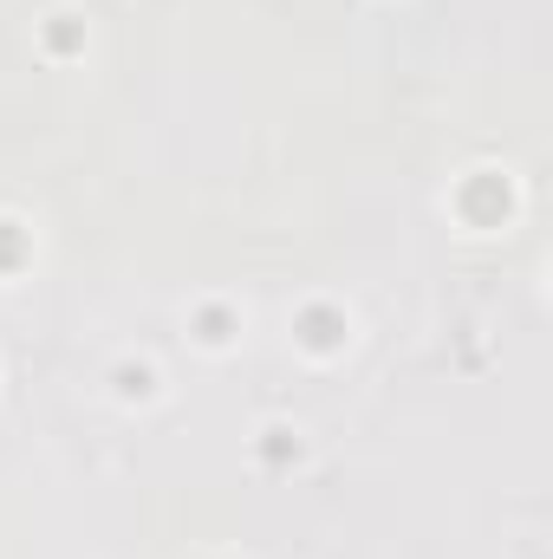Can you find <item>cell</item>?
Masks as SVG:
<instances>
[{
  "label": "cell",
  "mask_w": 553,
  "mask_h": 559,
  "mask_svg": "<svg viewBox=\"0 0 553 559\" xmlns=\"http://www.w3.org/2000/svg\"><path fill=\"white\" fill-rule=\"evenodd\" d=\"M293 345H299L306 358H339V352L352 345V319H345L332 299H313V306L293 312Z\"/></svg>",
  "instance_id": "6da1fadb"
},
{
  "label": "cell",
  "mask_w": 553,
  "mask_h": 559,
  "mask_svg": "<svg viewBox=\"0 0 553 559\" xmlns=\"http://www.w3.org/2000/svg\"><path fill=\"white\" fill-rule=\"evenodd\" d=\"M189 332H196V345L228 352V345L242 338V312H235V306H222V299H202V306L189 312Z\"/></svg>",
  "instance_id": "7a4b0ae2"
},
{
  "label": "cell",
  "mask_w": 553,
  "mask_h": 559,
  "mask_svg": "<svg viewBox=\"0 0 553 559\" xmlns=\"http://www.w3.org/2000/svg\"><path fill=\"white\" fill-rule=\"evenodd\" d=\"M255 455H261L268 468H286V462H299V455H306V442H299V429H286V423H268V429L255 436Z\"/></svg>",
  "instance_id": "3957f363"
},
{
  "label": "cell",
  "mask_w": 553,
  "mask_h": 559,
  "mask_svg": "<svg viewBox=\"0 0 553 559\" xmlns=\"http://www.w3.org/2000/svg\"><path fill=\"white\" fill-rule=\"evenodd\" d=\"M111 384H118V397H125V404H150V397H156V365L125 358V365L111 371Z\"/></svg>",
  "instance_id": "277c9868"
},
{
  "label": "cell",
  "mask_w": 553,
  "mask_h": 559,
  "mask_svg": "<svg viewBox=\"0 0 553 559\" xmlns=\"http://www.w3.org/2000/svg\"><path fill=\"white\" fill-rule=\"evenodd\" d=\"M46 46H52V52L85 46V20H79V13H52V20H46Z\"/></svg>",
  "instance_id": "5b68a950"
},
{
  "label": "cell",
  "mask_w": 553,
  "mask_h": 559,
  "mask_svg": "<svg viewBox=\"0 0 553 559\" xmlns=\"http://www.w3.org/2000/svg\"><path fill=\"white\" fill-rule=\"evenodd\" d=\"M26 254H33L26 228H20V222H0V274H13V267H20Z\"/></svg>",
  "instance_id": "8992f818"
}]
</instances>
